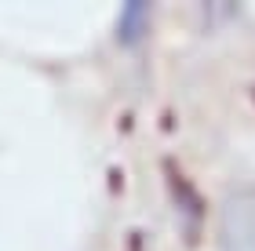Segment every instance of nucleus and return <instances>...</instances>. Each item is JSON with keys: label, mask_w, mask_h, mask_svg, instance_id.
I'll use <instances>...</instances> for the list:
<instances>
[{"label": "nucleus", "mask_w": 255, "mask_h": 251, "mask_svg": "<svg viewBox=\"0 0 255 251\" xmlns=\"http://www.w3.org/2000/svg\"><path fill=\"white\" fill-rule=\"evenodd\" d=\"M219 251H255V186H237L219 208Z\"/></svg>", "instance_id": "1"}, {"label": "nucleus", "mask_w": 255, "mask_h": 251, "mask_svg": "<svg viewBox=\"0 0 255 251\" xmlns=\"http://www.w3.org/2000/svg\"><path fill=\"white\" fill-rule=\"evenodd\" d=\"M164 178H168V189H171V204H175V211H179V219H182V230H186V237H193V241H197L201 215H204L201 197H197V189L182 178V171L171 164V161H164Z\"/></svg>", "instance_id": "2"}, {"label": "nucleus", "mask_w": 255, "mask_h": 251, "mask_svg": "<svg viewBox=\"0 0 255 251\" xmlns=\"http://www.w3.org/2000/svg\"><path fill=\"white\" fill-rule=\"evenodd\" d=\"M146 33H149V4L146 0H128L117 18V40L124 48H135V44L146 40Z\"/></svg>", "instance_id": "3"}]
</instances>
